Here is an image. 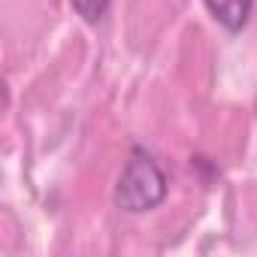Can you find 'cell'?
Here are the masks:
<instances>
[{"mask_svg":"<svg viewBox=\"0 0 257 257\" xmlns=\"http://www.w3.org/2000/svg\"><path fill=\"white\" fill-rule=\"evenodd\" d=\"M167 197V176L158 167V161L137 149L131 155V161L124 164V173L118 179L115 188V203L124 212H149L155 206H161Z\"/></svg>","mask_w":257,"mask_h":257,"instance_id":"obj_1","label":"cell"},{"mask_svg":"<svg viewBox=\"0 0 257 257\" xmlns=\"http://www.w3.org/2000/svg\"><path fill=\"white\" fill-rule=\"evenodd\" d=\"M206 7L227 31H242L251 19L254 0H206Z\"/></svg>","mask_w":257,"mask_h":257,"instance_id":"obj_2","label":"cell"},{"mask_svg":"<svg viewBox=\"0 0 257 257\" xmlns=\"http://www.w3.org/2000/svg\"><path fill=\"white\" fill-rule=\"evenodd\" d=\"M73 7H76V13L85 19V22H100L103 19V13H106V7H109V0H73Z\"/></svg>","mask_w":257,"mask_h":257,"instance_id":"obj_3","label":"cell"}]
</instances>
